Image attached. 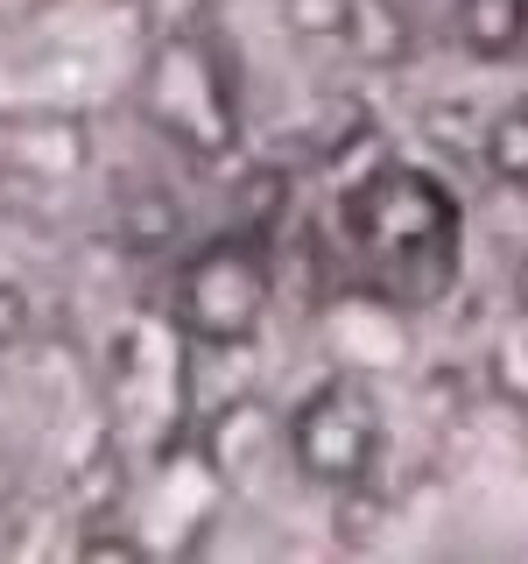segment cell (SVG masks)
I'll return each mask as SVG.
<instances>
[{"label": "cell", "instance_id": "cell-1", "mask_svg": "<svg viewBox=\"0 0 528 564\" xmlns=\"http://www.w3.org/2000/svg\"><path fill=\"white\" fill-rule=\"evenodd\" d=\"M339 240L374 296L422 311L458 282V198L416 163H374L339 191Z\"/></svg>", "mask_w": 528, "mask_h": 564}, {"label": "cell", "instance_id": "cell-2", "mask_svg": "<svg viewBox=\"0 0 528 564\" xmlns=\"http://www.w3.org/2000/svg\"><path fill=\"white\" fill-rule=\"evenodd\" d=\"M275 311V247L254 219L211 226L169 254L163 317L190 352H254Z\"/></svg>", "mask_w": 528, "mask_h": 564}, {"label": "cell", "instance_id": "cell-3", "mask_svg": "<svg viewBox=\"0 0 528 564\" xmlns=\"http://www.w3.org/2000/svg\"><path fill=\"white\" fill-rule=\"evenodd\" d=\"M134 113L163 149L190 155V163H226L246 141L233 57L205 22L163 29L148 43V57L134 70Z\"/></svg>", "mask_w": 528, "mask_h": 564}, {"label": "cell", "instance_id": "cell-4", "mask_svg": "<svg viewBox=\"0 0 528 564\" xmlns=\"http://www.w3.org/2000/svg\"><path fill=\"white\" fill-rule=\"evenodd\" d=\"M282 458H289L310 487L352 494L381 458V402H374V388L352 381V375L310 381V395H296L289 416H282Z\"/></svg>", "mask_w": 528, "mask_h": 564}, {"label": "cell", "instance_id": "cell-5", "mask_svg": "<svg viewBox=\"0 0 528 564\" xmlns=\"http://www.w3.org/2000/svg\"><path fill=\"white\" fill-rule=\"evenodd\" d=\"M268 452H282V416L261 395H233L198 423V458L219 487H240L254 473V458H268Z\"/></svg>", "mask_w": 528, "mask_h": 564}, {"label": "cell", "instance_id": "cell-6", "mask_svg": "<svg viewBox=\"0 0 528 564\" xmlns=\"http://www.w3.org/2000/svg\"><path fill=\"white\" fill-rule=\"evenodd\" d=\"M8 163L29 176H78L85 170V120L78 113H22L0 128Z\"/></svg>", "mask_w": 528, "mask_h": 564}, {"label": "cell", "instance_id": "cell-7", "mask_svg": "<svg viewBox=\"0 0 528 564\" xmlns=\"http://www.w3.org/2000/svg\"><path fill=\"white\" fill-rule=\"evenodd\" d=\"M451 35L465 57L507 64L528 43V0H451Z\"/></svg>", "mask_w": 528, "mask_h": 564}, {"label": "cell", "instance_id": "cell-8", "mask_svg": "<svg viewBox=\"0 0 528 564\" xmlns=\"http://www.w3.org/2000/svg\"><path fill=\"white\" fill-rule=\"evenodd\" d=\"M480 163L501 176L507 191H528V99L501 106V113L480 128Z\"/></svg>", "mask_w": 528, "mask_h": 564}, {"label": "cell", "instance_id": "cell-9", "mask_svg": "<svg viewBox=\"0 0 528 564\" xmlns=\"http://www.w3.org/2000/svg\"><path fill=\"white\" fill-rule=\"evenodd\" d=\"M120 240H128L134 254H176V247H184V212H176L169 191H134L128 219H120Z\"/></svg>", "mask_w": 528, "mask_h": 564}, {"label": "cell", "instance_id": "cell-10", "mask_svg": "<svg viewBox=\"0 0 528 564\" xmlns=\"http://www.w3.org/2000/svg\"><path fill=\"white\" fill-rule=\"evenodd\" d=\"M275 8L296 43H345L352 29V0H275Z\"/></svg>", "mask_w": 528, "mask_h": 564}, {"label": "cell", "instance_id": "cell-11", "mask_svg": "<svg viewBox=\"0 0 528 564\" xmlns=\"http://www.w3.org/2000/svg\"><path fill=\"white\" fill-rule=\"evenodd\" d=\"M35 8H43V0H0V29H22Z\"/></svg>", "mask_w": 528, "mask_h": 564}, {"label": "cell", "instance_id": "cell-12", "mask_svg": "<svg viewBox=\"0 0 528 564\" xmlns=\"http://www.w3.org/2000/svg\"><path fill=\"white\" fill-rule=\"evenodd\" d=\"M515 304H521V317H528V254H521V269H515Z\"/></svg>", "mask_w": 528, "mask_h": 564}]
</instances>
